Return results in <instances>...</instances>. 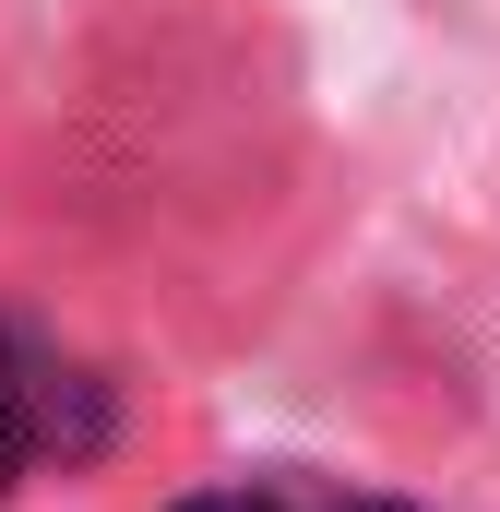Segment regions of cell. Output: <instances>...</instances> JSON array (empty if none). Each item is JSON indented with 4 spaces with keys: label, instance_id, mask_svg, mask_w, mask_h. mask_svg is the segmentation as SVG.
<instances>
[{
    "label": "cell",
    "instance_id": "cell-1",
    "mask_svg": "<svg viewBox=\"0 0 500 512\" xmlns=\"http://www.w3.org/2000/svg\"><path fill=\"white\" fill-rule=\"evenodd\" d=\"M96 441H108V393L84 382V370H36V358H24V453L84 465Z\"/></svg>",
    "mask_w": 500,
    "mask_h": 512
},
{
    "label": "cell",
    "instance_id": "cell-2",
    "mask_svg": "<svg viewBox=\"0 0 500 512\" xmlns=\"http://www.w3.org/2000/svg\"><path fill=\"white\" fill-rule=\"evenodd\" d=\"M167 512H298V501H286V477H239V489H191Z\"/></svg>",
    "mask_w": 500,
    "mask_h": 512
},
{
    "label": "cell",
    "instance_id": "cell-3",
    "mask_svg": "<svg viewBox=\"0 0 500 512\" xmlns=\"http://www.w3.org/2000/svg\"><path fill=\"white\" fill-rule=\"evenodd\" d=\"M12 465H24V358L0 334V489H12Z\"/></svg>",
    "mask_w": 500,
    "mask_h": 512
},
{
    "label": "cell",
    "instance_id": "cell-4",
    "mask_svg": "<svg viewBox=\"0 0 500 512\" xmlns=\"http://www.w3.org/2000/svg\"><path fill=\"white\" fill-rule=\"evenodd\" d=\"M286 501L298 512H405V501H334V489H298V477H286Z\"/></svg>",
    "mask_w": 500,
    "mask_h": 512
}]
</instances>
